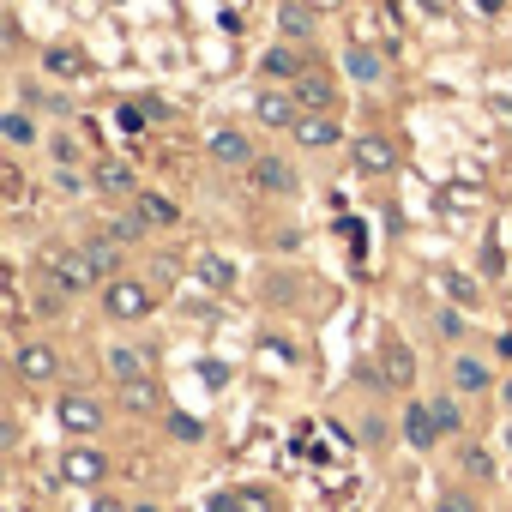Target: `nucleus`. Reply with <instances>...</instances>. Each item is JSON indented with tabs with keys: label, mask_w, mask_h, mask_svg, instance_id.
I'll return each instance as SVG.
<instances>
[{
	"label": "nucleus",
	"mask_w": 512,
	"mask_h": 512,
	"mask_svg": "<svg viewBox=\"0 0 512 512\" xmlns=\"http://www.w3.org/2000/svg\"><path fill=\"white\" fill-rule=\"evenodd\" d=\"M43 284L67 290V296H85V290L97 284L91 253H85V247H49V253H43Z\"/></svg>",
	"instance_id": "obj_1"
},
{
	"label": "nucleus",
	"mask_w": 512,
	"mask_h": 512,
	"mask_svg": "<svg viewBox=\"0 0 512 512\" xmlns=\"http://www.w3.org/2000/svg\"><path fill=\"white\" fill-rule=\"evenodd\" d=\"M157 302H151V290L139 284V278H109L103 284V314L109 320H121V326H133V320H145Z\"/></svg>",
	"instance_id": "obj_2"
},
{
	"label": "nucleus",
	"mask_w": 512,
	"mask_h": 512,
	"mask_svg": "<svg viewBox=\"0 0 512 512\" xmlns=\"http://www.w3.org/2000/svg\"><path fill=\"white\" fill-rule=\"evenodd\" d=\"M380 380H386L392 392H410V386H416V350H410L398 332L380 338Z\"/></svg>",
	"instance_id": "obj_3"
},
{
	"label": "nucleus",
	"mask_w": 512,
	"mask_h": 512,
	"mask_svg": "<svg viewBox=\"0 0 512 512\" xmlns=\"http://www.w3.org/2000/svg\"><path fill=\"white\" fill-rule=\"evenodd\" d=\"M103 476H109V458H103L97 446H67V452H61V482H73V488H103Z\"/></svg>",
	"instance_id": "obj_4"
},
{
	"label": "nucleus",
	"mask_w": 512,
	"mask_h": 512,
	"mask_svg": "<svg viewBox=\"0 0 512 512\" xmlns=\"http://www.w3.org/2000/svg\"><path fill=\"white\" fill-rule=\"evenodd\" d=\"M452 392H458V398H488V392H494V368H488L476 350H458V356H452Z\"/></svg>",
	"instance_id": "obj_5"
},
{
	"label": "nucleus",
	"mask_w": 512,
	"mask_h": 512,
	"mask_svg": "<svg viewBox=\"0 0 512 512\" xmlns=\"http://www.w3.org/2000/svg\"><path fill=\"white\" fill-rule=\"evenodd\" d=\"M55 410H61V428H67V434H79V440H85V434H97V428H103V416H109V410H103V398H91V392H67Z\"/></svg>",
	"instance_id": "obj_6"
},
{
	"label": "nucleus",
	"mask_w": 512,
	"mask_h": 512,
	"mask_svg": "<svg viewBox=\"0 0 512 512\" xmlns=\"http://www.w3.org/2000/svg\"><path fill=\"white\" fill-rule=\"evenodd\" d=\"M290 91H296L302 115H338V85H332V79H326L320 67H308V73H302V79H296Z\"/></svg>",
	"instance_id": "obj_7"
},
{
	"label": "nucleus",
	"mask_w": 512,
	"mask_h": 512,
	"mask_svg": "<svg viewBox=\"0 0 512 512\" xmlns=\"http://www.w3.org/2000/svg\"><path fill=\"white\" fill-rule=\"evenodd\" d=\"M446 434H440V422H434V404L428 398H410L404 404V446H416V452H434Z\"/></svg>",
	"instance_id": "obj_8"
},
{
	"label": "nucleus",
	"mask_w": 512,
	"mask_h": 512,
	"mask_svg": "<svg viewBox=\"0 0 512 512\" xmlns=\"http://www.w3.org/2000/svg\"><path fill=\"white\" fill-rule=\"evenodd\" d=\"M13 368H19V380L49 386V380L61 374V356H55V344H19V350H13Z\"/></svg>",
	"instance_id": "obj_9"
},
{
	"label": "nucleus",
	"mask_w": 512,
	"mask_h": 512,
	"mask_svg": "<svg viewBox=\"0 0 512 512\" xmlns=\"http://www.w3.org/2000/svg\"><path fill=\"white\" fill-rule=\"evenodd\" d=\"M392 169H398V151H392V139H380V133H362V139H356V175L380 181V175H392Z\"/></svg>",
	"instance_id": "obj_10"
},
{
	"label": "nucleus",
	"mask_w": 512,
	"mask_h": 512,
	"mask_svg": "<svg viewBox=\"0 0 512 512\" xmlns=\"http://www.w3.org/2000/svg\"><path fill=\"white\" fill-rule=\"evenodd\" d=\"M205 151H211L223 169H253V157H260V151H253V139H247V133H235V127H217Z\"/></svg>",
	"instance_id": "obj_11"
},
{
	"label": "nucleus",
	"mask_w": 512,
	"mask_h": 512,
	"mask_svg": "<svg viewBox=\"0 0 512 512\" xmlns=\"http://www.w3.org/2000/svg\"><path fill=\"white\" fill-rule=\"evenodd\" d=\"M109 374H115V386L151 380V350L145 344H109Z\"/></svg>",
	"instance_id": "obj_12"
},
{
	"label": "nucleus",
	"mask_w": 512,
	"mask_h": 512,
	"mask_svg": "<svg viewBox=\"0 0 512 512\" xmlns=\"http://www.w3.org/2000/svg\"><path fill=\"white\" fill-rule=\"evenodd\" d=\"M253 187L260 193H296V169H290V157H253Z\"/></svg>",
	"instance_id": "obj_13"
},
{
	"label": "nucleus",
	"mask_w": 512,
	"mask_h": 512,
	"mask_svg": "<svg viewBox=\"0 0 512 512\" xmlns=\"http://www.w3.org/2000/svg\"><path fill=\"white\" fill-rule=\"evenodd\" d=\"M253 115H260L266 127H296L302 121V103H296V91H260Z\"/></svg>",
	"instance_id": "obj_14"
},
{
	"label": "nucleus",
	"mask_w": 512,
	"mask_h": 512,
	"mask_svg": "<svg viewBox=\"0 0 512 512\" xmlns=\"http://www.w3.org/2000/svg\"><path fill=\"white\" fill-rule=\"evenodd\" d=\"M290 133H296V145H308V151H326V145H338V133H344V127H338V115H302Z\"/></svg>",
	"instance_id": "obj_15"
},
{
	"label": "nucleus",
	"mask_w": 512,
	"mask_h": 512,
	"mask_svg": "<svg viewBox=\"0 0 512 512\" xmlns=\"http://www.w3.org/2000/svg\"><path fill=\"white\" fill-rule=\"evenodd\" d=\"M133 217H139L145 229H175V223H181L175 199H163V193H133Z\"/></svg>",
	"instance_id": "obj_16"
},
{
	"label": "nucleus",
	"mask_w": 512,
	"mask_h": 512,
	"mask_svg": "<svg viewBox=\"0 0 512 512\" xmlns=\"http://www.w3.org/2000/svg\"><path fill=\"white\" fill-rule=\"evenodd\" d=\"M260 67H266V79H284V85H296V79L308 73V55H302V49H290V43H278V49H272Z\"/></svg>",
	"instance_id": "obj_17"
},
{
	"label": "nucleus",
	"mask_w": 512,
	"mask_h": 512,
	"mask_svg": "<svg viewBox=\"0 0 512 512\" xmlns=\"http://www.w3.org/2000/svg\"><path fill=\"white\" fill-rule=\"evenodd\" d=\"M91 187H97V193H133V169H127L121 157H103V163L91 169Z\"/></svg>",
	"instance_id": "obj_18"
},
{
	"label": "nucleus",
	"mask_w": 512,
	"mask_h": 512,
	"mask_svg": "<svg viewBox=\"0 0 512 512\" xmlns=\"http://www.w3.org/2000/svg\"><path fill=\"white\" fill-rule=\"evenodd\" d=\"M43 67H49L55 79H79V73H85V55H79L73 43H49V49H43Z\"/></svg>",
	"instance_id": "obj_19"
},
{
	"label": "nucleus",
	"mask_w": 512,
	"mask_h": 512,
	"mask_svg": "<svg viewBox=\"0 0 512 512\" xmlns=\"http://www.w3.org/2000/svg\"><path fill=\"white\" fill-rule=\"evenodd\" d=\"M344 67H350V79H362V85H380V79H386V61H380L374 49H362V43L344 55Z\"/></svg>",
	"instance_id": "obj_20"
},
{
	"label": "nucleus",
	"mask_w": 512,
	"mask_h": 512,
	"mask_svg": "<svg viewBox=\"0 0 512 512\" xmlns=\"http://www.w3.org/2000/svg\"><path fill=\"white\" fill-rule=\"evenodd\" d=\"M85 253H91V266H97V278H103V284H109V278H121V253H115V241L91 235V241H85Z\"/></svg>",
	"instance_id": "obj_21"
},
{
	"label": "nucleus",
	"mask_w": 512,
	"mask_h": 512,
	"mask_svg": "<svg viewBox=\"0 0 512 512\" xmlns=\"http://www.w3.org/2000/svg\"><path fill=\"white\" fill-rule=\"evenodd\" d=\"M278 31H284V43H302V37H314V13L308 7H284L278 13Z\"/></svg>",
	"instance_id": "obj_22"
},
{
	"label": "nucleus",
	"mask_w": 512,
	"mask_h": 512,
	"mask_svg": "<svg viewBox=\"0 0 512 512\" xmlns=\"http://www.w3.org/2000/svg\"><path fill=\"white\" fill-rule=\"evenodd\" d=\"M235 506L241 512H278V494L266 482H247V488H235Z\"/></svg>",
	"instance_id": "obj_23"
},
{
	"label": "nucleus",
	"mask_w": 512,
	"mask_h": 512,
	"mask_svg": "<svg viewBox=\"0 0 512 512\" xmlns=\"http://www.w3.org/2000/svg\"><path fill=\"white\" fill-rule=\"evenodd\" d=\"M193 272L211 284V290H229L235 284V272H229V260H217V253H199V260H193Z\"/></svg>",
	"instance_id": "obj_24"
},
{
	"label": "nucleus",
	"mask_w": 512,
	"mask_h": 512,
	"mask_svg": "<svg viewBox=\"0 0 512 512\" xmlns=\"http://www.w3.org/2000/svg\"><path fill=\"white\" fill-rule=\"evenodd\" d=\"M163 115V103H121V133H145V121H157Z\"/></svg>",
	"instance_id": "obj_25"
},
{
	"label": "nucleus",
	"mask_w": 512,
	"mask_h": 512,
	"mask_svg": "<svg viewBox=\"0 0 512 512\" xmlns=\"http://www.w3.org/2000/svg\"><path fill=\"white\" fill-rule=\"evenodd\" d=\"M0 133H7V145H31V139H37V121H31L25 109H13L7 121H0Z\"/></svg>",
	"instance_id": "obj_26"
},
{
	"label": "nucleus",
	"mask_w": 512,
	"mask_h": 512,
	"mask_svg": "<svg viewBox=\"0 0 512 512\" xmlns=\"http://www.w3.org/2000/svg\"><path fill=\"white\" fill-rule=\"evenodd\" d=\"M434 422H440V434H458V428H464V404H458V392H452V398H434Z\"/></svg>",
	"instance_id": "obj_27"
},
{
	"label": "nucleus",
	"mask_w": 512,
	"mask_h": 512,
	"mask_svg": "<svg viewBox=\"0 0 512 512\" xmlns=\"http://www.w3.org/2000/svg\"><path fill=\"white\" fill-rule=\"evenodd\" d=\"M0 199H7V205L25 199V169L19 163H0Z\"/></svg>",
	"instance_id": "obj_28"
},
{
	"label": "nucleus",
	"mask_w": 512,
	"mask_h": 512,
	"mask_svg": "<svg viewBox=\"0 0 512 512\" xmlns=\"http://www.w3.org/2000/svg\"><path fill=\"white\" fill-rule=\"evenodd\" d=\"M440 284H446V296H452V302H458V308H470V302H476V296H482V290H476V284H470V278H464V272H440Z\"/></svg>",
	"instance_id": "obj_29"
},
{
	"label": "nucleus",
	"mask_w": 512,
	"mask_h": 512,
	"mask_svg": "<svg viewBox=\"0 0 512 512\" xmlns=\"http://www.w3.org/2000/svg\"><path fill=\"white\" fill-rule=\"evenodd\" d=\"M121 404H127V410H151V404H157V386H151V380H133V386H121Z\"/></svg>",
	"instance_id": "obj_30"
},
{
	"label": "nucleus",
	"mask_w": 512,
	"mask_h": 512,
	"mask_svg": "<svg viewBox=\"0 0 512 512\" xmlns=\"http://www.w3.org/2000/svg\"><path fill=\"white\" fill-rule=\"evenodd\" d=\"M169 434H175V440H193V446H199V440H205V422H199V416H169Z\"/></svg>",
	"instance_id": "obj_31"
},
{
	"label": "nucleus",
	"mask_w": 512,
	"mask_h": 512,
	"mask_svg": "<svg viewBox=\"0 0 512 512\" xmlns=\"http://www.w3.org/2000/svg\"><path fill=\"white\" fill-rule=\"evenodd\" d=\"M464 470H470V476H482V482H488V476H494V458H488V452H476V446H470V452H464Z\"/></svg>",
	"instance_id": "obj_32"
},
{
	"label": "nucleus",
	"mask_w": 512,
	"mask_h": 512,
	"mask_svg": "<svg viewBox=\"0 0 512 512\" xmlns=\"http://www.w3.org/2000/svg\"><path fill=\"white\" fill-rule=\"evenodd\" d=\"M434 512H476V506H470L464 494H440V500H434Z\"/></svg>",
	"instance_id": "obj_33"
},
{
	"label": "nucleus",
	"mask_w": 512,
	"mask_h": 512,
	"mask_svg": "<svg viewBox=\"0 0 512 512\" xmlns=\"http://www.w3.org/2000/svg\"><path fill=\"white\" fill-rule=\"evenodd\" d=\"M55 163H79V145H73V139H67V133H61V139H55Z\"/></svg>",
	"instance_id": "obj_34"
},
{
	"label": "nucleus",
	"mask_w": 512,
	"mask_h": 512,
	"mask_svg": "<svg viewBox=\"0 0 512 512\" xmlns=\"http://www.w3.org/2000/svg\"><path fill=\"white\" fill-rule=\"evenodd\" d=\"M91 512H133V506H121L115 494H91Z\"/></svg>",
	"instance_id": "obj_35"
},
{
	"label": "nucleus",
	"mask_w": 512,
	"mask_h": 512,
	"mask_svg": "<svg viewBox=\"0 0 512 512\" xmlns=\"http://www.w3.org/2000/svg\"><path fill=\"white\" fill-rule=\"evenodd\" d=\"M211 512H241V506H235V488H229V494H217V500H211Z\"/></svg>",
	"instance_id": "obj_36"
},
{
	"label": "nucleus",
	"mask_w": 512,
	"mask_h": 512,
	"mask_svg": "<svg viewBox=\"0 0 512 512\" xmlns=\"http://www.w3.org/2000/svg\"><path fill=\"white\" fill-rule=\"evenodd\" d=\"M470 7H476V13H488V19H494V13H500V7H506V0H470Z\"/></svg>",
	"instance_id": "obj_37"
},
{
	"label": "nucleus",
	"mask_w": 512,
	"mask_h": 512,
	"mask_svg": "<svg viewBox=\"0 0 512 512\" xmlns=\"http://www.w3.org/2000/svg\"><path fill=\"white\" fill-rule=\"evenodd\" d=\"M133 512H163V506L157 500H133Z\"/></svg>",
	"instance_id": "obj_38"
}]
</instances>
